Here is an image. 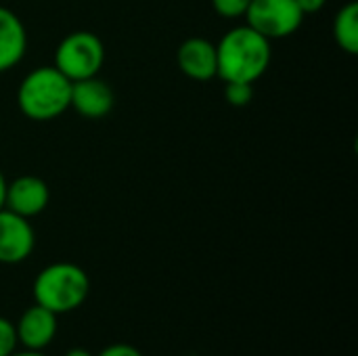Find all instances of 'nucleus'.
Instances as JSON below:
<instances>
[{
	"mask_svg": "<svg viewBox=\"0 0 358 356\" xmlns=\"http://www.w3.org/2000/svg\"><path fill=\"white\" fill-rule=\"evenodd\" d=\"M57 315L34 302L15 325L17 342L27 350H44L57 336Z\"/></svg>",
	"mask_w": 358,
	"mask_h": 356,
	"instance_id": "obj_10",
	"label": "nucleus"
},
{
	"mask_svg": "<svg viewBox=\"0 0 358 356\" xmlns=\"http://www.w3.org/2000/svg\"><path fill=\"white\" fill-rule=\"evenodd\" d=\"M103 63H105L103 40L86 29L67 34L55 50V67L69 82L99 76Z\"/></svg>",
	"mask_w": 358,
	"mask_h": 356,
	"instance_id": "obj_4",
	"label": "nucleus"
},
{
	"mask_svg": "<svg viewBox=\"0 0 358 356\" xmlns=\"http://www.w3.org/2000/svg\"><path fill=\"white\" fill-rule=\"evenodd\" d=\"M36 245V233L29 218L6 208L0 210V264H19L27 260Z\"/></svg>",
	"mask_w": 358,
	"mask_h": 356,
	"instance_id": "obj_6",
	"label": "nucleus"
},
{
	"mask_svg": "<svg viewBox=\"0 0 358 356\" xmlns=\"http://www.w3.org/2000/svg\"><path fill=\"white\" fill-rule=\"evenodd\" d=\"M4 197H6V178L0 172V210L4 208Z\"/></svg>",
	"mask_w": 358,
	"mask_h": 356,
	"instance_id": "obj_18",
	"label": "nucleus"
},
{
	"mask_svg": "<svg viewBox=\"0 0 358 356\" xmlns=\"http://www.w3.org/2000/svg\"><path fill=\"white\" fill-rule=\"evenodd\" d=\"M17 332L10 321L0 317V356H10L17 350Z\"/></svg>",
	"mask_w": 358,
	"mask_h": 356,
	"instance_id": "obj_15",
	"label": "nucleus"
},
{
	"mask_svg": "<svg viewBox=\"0 0 358 356\" xmlns=\"http://www.w3.org/2000/svg\"><path fill=\"white\" fill-rule=\"evenodd\" d=\"M296 2H298L300 10H302L304 15H313V13H319V10L325 6L327 0H296Z\"/></svg>",
	"mask_w": 358,
	"mask_h": 356,
	"instance_id": "obj_17",
	"label": "nucleus"
},
{
	"mask_svg": "<svg viewBox=\"0 0 358 356\" xmlns=\"http://www.w3.org/2000/svg\"><path fill=\"white\" fill-rule=\"evenodd\" d=\"M34 302L52 311L57 317L80 308L90 294L86 271L73 262H55L44 266L31 285Z\"/></svg>",
	"mask_w": 358,
	"mask_h": 356,
	"instance_id": "obj_3",
	"label": "nucleus"
},
{
	"mask_svg": "<svg viewBox=\"0 0 358 356\" xmlns=\"http://www.w3.org/2000/svg\"><path fill=\"white\" fill-rule=\"evenodd\" d=\"M224 99L233 107H248L254 99V84H250V82H224Z\"/></svg>",
	"mask_w": 358,
	"mask_h": 356,
	"instance_id": "obj_13",
	"label": "nucleus"
},
{
	"mask_svg": "<svg viewBox=\"0 0 358 356\" xmlns=\"http://www.w3.org/2000/svg\"><path fill=\"white\" fill-rule=\"evenodd\" d=\"M48 201H50V191H48V185L40 176L25 174L6 183L4 208L23 218H34L42 214Z\"/></svg>",
	"mask_w": 358,
	"mask_h": 356,
	"instance_id": "obj_7",
	"label": "nucleus"
},
{
	"mask_svg": "<svg viewBox=\"0 0 358 356\" xmlns=\"http://www.w3.org/2000/svg\"><path fill=\"white\" fill-rule=\"evenodd\" d=\"M69 101L71 82L55 65L31 69L17 88V105L34 122L57 120L69 109Z\"/></svg>",
	"mask_w": 358,
	"mask_h": 356,
	"instance_id": "obj_2",
	"label": "nucleus"
},
{
	"mask_svg": "<svg viewBox=\"0 0 358 356\" xmlns=\"http://www.w3.org/2000/svg\"><path fill=\"white\" fill-rule=\"evenodd\" d=\"M334 38L336 44L348 52V55H357L358 52V4L357 2H348L346 6H342L336 13L334 19Z\"/></svg>",
	"mask_w": 358,
	"mask_h": 356,
	"instance_id": "obj_12",
	"label": "nucleus"
},
{
	"mask_svg": "<svg viewBox=\"0 0 358 356\" xmlns=\"http://www.w3.org/2000/svg\"><path fill=\"white\" fill-rule=\"evenodd\" d=\"M27 50V31L23 21L6 6H0V73L21 63Z\"/></svg>",
	"mask_w": 358,
	"mask_h": 356,
	"instance_id": "obj_11",
	"label": "nucleus"
},
{
	"mask_svg": "<svg viewBox=\"0 0 358 356\" xmlns=\"http://www.w3.org/2000/svg\"><path fill=\"white\" fill-rule=\"evenodd\" d=\"M245 19L252 29L273 42L296 34L304 21V13L296 0H252Z\"/></svg>",
	"mask_w": 358,
	"mask_h": 356,
	"instance_id": "obj_5",
	"label": "nucleus"
},
{
	"mask_svg": "<svg viewBox=\"0 0 358 356\" xmlns=\"http://www.w3.org/2000/svg\"><path fill=\"white\" fill-rule=\"evenodd\" d=\"M96 356H143L138 348L130 346V344H111L105 350H101Z\"/></svg>",
	"mask_w": 358,
	"mask_h": 356,
	"instance_id": "obj_16",
	"label": "nucleus"
},
{
	"mask_svg": "<svg viewBox=\"0 0 358 356\" xmlns=\"http://www.w3.org/2000/svg\"><path fill=\"white\" fill-rule=\"evenodd\" d=\"M10 356H46V355H44L42 350H27V348H25L23 353H13Z\"/></svg>",
	"mask_w": 358,
	"mask_h": 356,
	"instance_id": "obj_20",
	"label": "nucleus"
},
{
	"mask_svg": "<svg viewBox=\"0 0 358 356\" xmlns=\"http://www.w3.org/2000/svg\"><path fill=\"white\" fill-rule=\"evenodd\" d=\"M250 2L252 0H212V6L224 19H239L245 17Z\"/></svg>",
	"mask_w": 358,
	"mask_h": 356,
	"instance_id": "obj_14",
	"label": "nucleus"
},
{
	"mask_svg": "<svg viewBox=\"0 0 358 356\" xmlns=\"http://www.w3.org/2000/svg\"><path fill=\"white\" fill-rule=\"evenodd\" d=\"M115 105V94L107 82H103L99 76L71 82V101L69 107H73L82 118L86 120H101L105 118Z\"/></svg>",
	"mask_w": 358,
	"mask_h": 356,
	"instance_id": "obj_8",
	"label": "nucleus"
},
{
	"mask_svg": "<svg viewBox=\"0 0 358 356\" xmlns=\"http://www.w3.org/2000/svg\"><path fill=\"white\" fill-rule=\"evenodd\" d=\"M176 61L180 71L197 82H208L218 76V57H216V44L201 38L193 36L187 38L176 52Z\"/></svg>",
	"mask_w": 358,
	"mask_h": 356,
	"instance_id": "obj_9",
	"label": "nucleus"
},
{
	"mask_svg": "<svg viewBox=\"0 0 358 356\" xmlns=\"http://www.w3.org/2000/svg\"><path fill=\"white\" fill-rule=\"evenodd\" d=\"M218 78L224 82L260 80L271 65V40L252 29L248 23L229 29L216 44Z\"/></svg>",
	"mask_w": 358,
	"mask_h": 356,
	"instance_id": "obj_1",
	"label": "nucleus"
},
{
	"mask_svg": "<svg viewBox=\"0 0 358 356\" xmlns=\"http://www.w3.org/2000/svg\"><path fill=\"white\" fill-rule=\"evenodd\" d=\"M65 356H94L90 355L88 350H84V348H71V350H67L65 353Z\"/></svg>",
	"mask_w": 358,
	"mask_h": 356,
	"instance_id": "obj_19",
	"label": "nucleus"
}]
</instances>
